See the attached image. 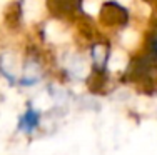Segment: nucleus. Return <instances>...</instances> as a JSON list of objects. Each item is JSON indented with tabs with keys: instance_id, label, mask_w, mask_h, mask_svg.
Instances as JSON below:
<instances>
[{
	"instance_id": "obj_1",
	"label": "nucleus",
	"mask_w": 157,
	"mask_h": 155,
	"mask_svg": "<svg viewBox=\"0 0 157 155\" xmlns=\"http://www.w3.org/2000/svg\"><path fill=\"white\" fill-rule=\"evenodd\" d=\"M35 119H37V113H33L32 110H29L27 115H25L24 120H22V128H25V130H32V128L37 125Z\"/></svg>"
}]
</instances>
